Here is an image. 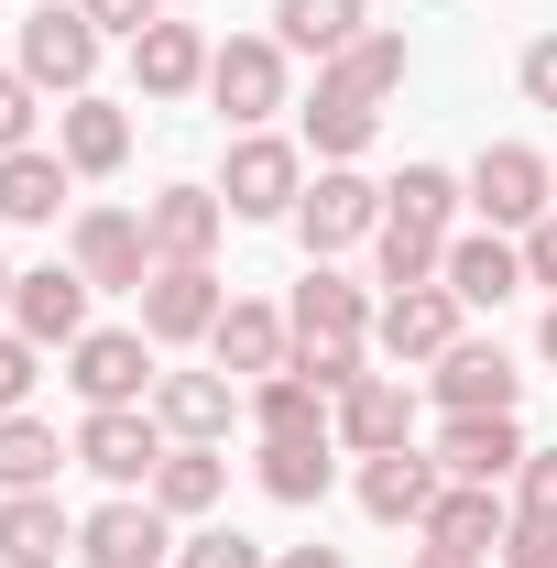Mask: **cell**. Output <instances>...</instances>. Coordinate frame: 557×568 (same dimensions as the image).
<instances>
[{
	"instance_id": "cell-1",
	"label": "cell",
	"mask_w": 557,
	"mask_h": 568,
	"mask_svg": "<svg viewBox=\"0 0 557 568\" xmlns=\"http://www.w3.org/2000/svg\"><path fill=\"white\" fill-rule=\"evenodd\" d=\"M164 416L153 405H88L77 416V470H99L110 493H153V470H164Z\"/></svg>"
},
{
	"instance_id": "cell-2",
	"label": "cell",
	"mask_w": 557,
	"mask_h": 568,
	"mask_svg": "<svg viewBox=\"0 0 557 568\" xmlns=\"http://www.w3.org/2000/svg\"><path fill=\"white\" fill-rule=\"evenodd\" d=\"M99 22L77 11V0H44V11H22V77L44 88V99H88V77H99Z\"/></svg>"
},
{
	"instance_id": "cell-3",
	"label": "cell",
	"mask_w": 557,
	"mask_h": 568,
	"mask_svg": "<svg viewBox=\"0 0 557 568\" xmlns=\"http://www.w3.org/2000/svg\"><path fill=\"white\" fill-rule=\"evenodd\" d=\"M372 230H383V186H372L361 164H317L306 197H295V241H306V263H328V252L372 241Z\"/></svg>"
},
{
	"instance_id": "cell-4",
	"label": "cell",
	"mask_w": 557,
	"mask_h": 568,
	"mask_svg": "<svg viewBox=\"0 0 557 568\" xmlns=\"http://www.w3.org/2000/svg\"><path fill=\"white\" fill-rule=\"evenodd\" d=\"M470 209H482V230H536V219L557 209V175L536 142H482V164H470Z\"/></svg>"
},
{
	"instance_id": "cell-5",
	"label": "cell",
	"mask_w": 557,
	"mask_h": 568,
	"mask_svg": "<svg viewBox=\"0 0 557 568\" xmlns=\"http://www.w3.org/2000/svg\"><path fill=\"white\" fill-rule=\"evenodd\" d=\"M219 197H230V219H295V197H306V153L274 142V132H241L230 164H219Z\"/></svg>"
},
{
	"instance_id": "cell-6",
	"label": "cell",
	"mask_w": 557,
	"mask_h": 568,
	"mask_svg": "<svg viewBox=\"0 0 557 568\" xmlns=\"http://www.w3.org/2000/svg\"><path fill=\"white\" fill-rule=\"evenodd\" d=\"M209 99H219V121H241V132H263L284 110V44L274 33H230L209 55Z\"/></svg>"
},
{
	"instance_id": "cell-7",
	"label": "cell",
	"mask_w": 557,
	"mask_h": 568,
	"mask_svg": "<svg viewBox=\"0 0 557 568\" xmlns=\"http://www.w3.org/2000/svg\"><path fill=\"white\" fill-rule=\"evenodd\" d=\"M164 525H175V514H164L153 493H110L99 514H77V558L88 568H153L164 547H175Z\"/></svg>"
},
{
	"instance_id": "cell-8",
	"label": "cell",
	"mask_w": 557,
	"mask_h": 568,
	"mask_svg": "<svg viewBox=\"0 0 557 568\" xmlns=\"http://www.w3.org/2000/svg\"><path fill=\"white\" fill-rule=\"evenodd\" d=\"M77 405H153V339L142 328H88L67 351Z\"/></svg>"
},
{
	"instance_id": "cell-9",
	"label": "cell",
	"mask_w": 557,
	"mask_h": 568,
	"mask_svg": "<svg viewBox=\"0 0 557 568\" xmlns=\"http://www.w3.org/2000/svg\"><path fill=\"white\" fill-rule=\"evenodd\" d=\"M219 306H230V284H219L209 263H153V284H142V339H153V351H175V339H209Z\"/></svg>"
},
{
	"instance_id": "cell-10",
	"label": "cell",
	"mask_w": 557,
	"mask_h": 568,
	"mask_svg": "<svg viewBox=\"0 0 557 568\" xmlns=\"http://www.w3.org/2000/svg\"><path fill=\"white\" fill-rule=\"evenodd\" d=\"M459 295L448 284H405V295H383V317H372V351L383 361H448L459 351Z\"/></svg>"
},
{
	"instance_id": "cell-11",
	"label": "cell",
	"mask_w": 557,
	"mask_h": 568,
	"mask_svg": "<svg viewBox=\"0 0 557 568\" xmlns=\"http://www.w3.org/2000/svg\"><path fill=\"white\" fill-rule=\"evenodd\" d=\"M209 351H219L230 383H274L284 361H295V317L263 306V295H230V306H219V328H209Z\"/></svg>"
},
{
	"instance_id": "cell-12",
	"label": "cell",
	"mask_w": 557,
	"mask_h": 568,
	"mask_svg": "<svg viewBox=\"0 0 557 568\" xmlns=\"http://www.w3.org/2000/svg\"><path fill=\"white\" fill-rule=\"evenodd\" d=\"M88 295H99V284L77 274V263H44V274L11 284V328H22L33 351H77V339H88Z\"/></svg>"
},
{
	"instance_id": "cell-13",
	"label": "cell",
	"mask_w": 557,
	"mask_h": 568,
	"mask_svg": "<svg viewBox=\"0 0 557 568\" xmlns=\"http://www.w3.org/2000/svg\"><path fill=\"white\" fill-rule=\"evenodd\" d=\"M153 416H164L175 448H219L252 405H241V383H230V372H164V383H153Z\"/></svg>"
},
{
	"instance_id": "cell-14",
	"label": "cell",
	"mask_w": 557,
	"mask_h": 568,
	"mask_svg": "<svg viewBox=\"0 0 557 568\" xmlns=\"http://www.w3.org/2000/svg\"><path fill=\"white\" fill-rule=\"evenodd\" d=\"M77 274L99 295H142L153 284V241H142L132 209H77Z\"/></svg>"
},
{
	"instance_id": "cell-15",
	"label": "cell",
	"mask_w": 557,
	"mask_h": 568,
	"mask_svg": "<svg viewBox=\"0 0 557 568\" xmlns=\"http://www.w3.org/2000/svg\"><path fill=\"white\" fill-rule=\"evenodd\" d=\"M219 230H230V197H219V186H164V197H142V241H153V263H209Z\"/></svg>"
},
{
	"instance_id": "cell-16",
	"label": "cell",
	"mask_w": 557,
	"mask_h": 568,
	"mask_svg": "<svg viewBox=\"0 0 557 568\" xmlns=\"http://www.w3.org/2000/svg\"><path fill=\"white\" fill-rule=\"evenodd\" d=\"M340 448L350 459H383V448H416V394L394 372H361L340 394Z\"/></svg>"
},
{
	"instance_id": "cell-17",
	"label": "cell",
	"mask_w": 557,
	"mask_h": 568,
	"mask_svg": "<svg viewBox=\"0 0 557 568\" xmlns=\"http://www.w3.org/2000/svg\"><path fill=\"white\" fill-rule=\"evenodd\" d=\"M503 525H514V503H503V481H448V493L426 503V547H448V558H492L503 547Z\"/></svg>"
},
{
	"instance_id": "cell-18",
	"label": "cell",
	"mask_w": 557,
	"mask_h": 568,
	"mask_svg": "<svg viewBox=\"0 0 557 568\" xmlns=\"http://www.w3.org/2000/svg\"><path fill=\"white\" fill-rule=\"evenodd\" d=\"M437 405L448 416H514L525 405V372L492 351V339H459V351L437 361Z\"/></svg>"
},
{
	"instance_id": "cell-19",
	"label": "cell",
	"mask_w": 557,
	"mask_h": 568,
	"mask_svg": "<svg viewBox=\"0 0 557 568\" xmlns=\"http://www.w3.org/2000/svg\"><path fill=\"white\" fill-rule=\"evenodd\" d=\"M209 33L198 22H153V33H132V88L142 99H198L209 88Z\"/></svg>"
},
{
	"instance_id": "cell-20",
	"label": "cell",
	"mask_w": 557,
	"mask_h": 568,
	"mask_svg": "<svg viewBox=\"0 0 557 568\" xmlns=\"http://www.w3.org/2000/svg\"><path fill=\"white\" fill-rule=\"evenodd\" d=\"M448 493V470L426 459V448H383V459H361V514L372 525H426V503Z\"/></svg>"
},
{
	"instance_id": "cell-21",
	"label": "cell",
	"mask_w": 557,
	"mask_h": 568,
	"mask_svg": "<svg viewBox=\"0 0 557 568\" xmlns=\"http://www.w3.org/2000/svg\"><path fill=\"white\" fill-rule=\"evenodd\" d=\"M437 284H448L459 306H503V295H525V241H514V230H459Z\"/></svg>"
},
{
	"instance_id": "cell-22",
	"label": "cell",
	"mask_w": 557,
	"mask_h": 568,
	"mask_svg": "<svg viewBox=\"0 0 557 568\" xmlns=\"http://www.w3.org/2000/svg\"><path fill=\"white\" fill-rule=\"evenodd\" d=\"M437 470L448 481H514L525 470V426L514 416H448L437 426Z\"/></svg>"
},
{
	"instance_id": "cell-23",
	"label": "cell",
	"mask_w": 557,
	"mask_h": 568,
	"mask_svg": "<svg viewBox=\"0 0 557 568\" xmlns=\"http://www.w3.org/2000/svg\"><path fill=\"white\" fill-rule=\"evenodd\" d=\"M55 153H67L77 175H121V164H132V110L99 99V88L67 99V110H55Z\"/></svg>"
},
{
	"instance_id": "cell-24",
	"label": "cell",
	"mask_w": 557,
	"mask_h": 568,
	"mask_svg": "<svg viewBox=\"0 0 557 568\" xmlns=\"http://www.w3.org/2000/svg\"><path fill=\"white\" fill-rule=\"evenodd\" d=\"M77 558V514L55 493H0V568H55Z\"/></svg>"
},
{
	"instance_id": "cell-25",
	"label": "cell",
	"mask_w": 557,
	"mask_h": 568,
	"mask_svg": "<svg viewBox=\"0 0 557 568\" xmlns=\"http://www.w3.org/2000/svg\"><path fill=\"white\" fill-rule=\"evenodd\" d=\"M284 317H295V339H372V317H383V306H372L350 274L306 263V284H295V306H284Z\"/></svg>"
},
{
	"instance_id": "cell-26",
	"label": "cell",
	"mask_w": 557,
	"mask_h": 568,
	"mask_svg": "<svg viewBox=\"0 0 557 568\" xmlns=\"http://www.w3.org/2000/svg\"><path fill=\"white\" fill-rule=\"evenodd\" d=\"M459 209H470V186H459L448 164H405V175L383 186V219H394V230H426V241H459Z\"/></svg>"
},
{
	"instance_id": "cell-27",
	"label": "cell",
	"mask_w": 557,
	"mask_h": 568,
	"mask_svg": "<svg viewBox=\"0 0 557 568\" xmlns=\"http://www.w3.org/2000/svg\"><path fill=\"white\" fill-rule=\"evenodd\" d=\"M252 426H263V448H295V437H340V405L306 372H274V383H252Z\"/></svg>"
},
{
	"instance_id": "cell-28",
	"label": "cell",
	"mask_w": 557,
	"mask_h": 568,
	"mask_svg": "<svg viewBox=\"0 0 557 568\" xmlns=\"http://www.w3.org/2000/svg\"><path fill=\"white\" fill-rule=\"evenodd\" d=\"M77 164L67 153H44V142H22V153H0V219H22V230H44V219L67 209Z\"/></svg>"
},
{
	"instance_id": "cell-29",
	"label": "cell",
	"mask_w": 557,
	"mask_h": 568,
	"mask_svg": "<svg viewBox=\"0 0 557 568\" xmlns=\"http://www.w3.org/2000/svg\"><path fill=\"white\" fill-rule=\"evenodd\" d=\"M361 33H372L361 0H274V44H284V55H317V67H328V55L361 44Z\"/></svg>"
},
{
	"instance_id": "cell-30",
	"label": "cell",
	"mask_w": 557,
	"mask_h": 568,
	"mask_svg": "<svg viewBox=\"0 0 557 568\" xmlns=\"http://www.w3.org/2000/svg\"><path fill=\"white\" fill-rule=\"evenodd\" d=\"M405 67H416L405 33H361V44H340V55L317 67V88H340V99H372V110H383V99L405 88Z\"/></svg>"
},
{
	"instance_id": "cell-31",
	"label": "cell",
	"mask_w": 557,
	"mask_h": 568,
	"mask_svg": "<svg viewBox=\"0 0 557 568\" xmlns=\"http://www.w3.org/2000/svg\"><path fill=\"white\" fill-rule=\"evenodd\" d=\"M67 459H77V437H55L44 416H0V493H55Z\"/></svg>"
},
{
	"instance_id": "cell-32",
	"label": "cell",
	"mask_w": 557,
	"mask_h": 568,
	"mask_svg": "<svg viewBox=\"0 0 557 568\" xmlns=\"http://www.w3.org/2000/svg\"><path fill=\"white\" fill-rule=\"evenodd\" d=\"M372 132H383V110H372V99H340V88H317V99H306V142H317V164H350Z\"/></svg>"
},
{
	"instance_id": "cell-33",
	"label": "cell",
	"mask_w": 557,
	"mask_h": 568,
	"mask_svg": "<svg viewBox=\"0 0 557 568\" xmlns=\"http://www.w3.org/2000/svg\"><path fill=\"white\" fill-rule=\"evenodd\" d=\"M328 448H340V437H295V448H263V493H274V503H328V470H340Z\"/></svg>"
},
{
	"instance_id": "cell-34",
	"label": "cell",
	"mask_w": 557,
	"mask_h": 568,
	"mask_svg": "<svg viewBox=\"0 0 557 568\" xmlns=\"http://www.w3.org/2000/svg\"><path fill=\"white\" fill-rule=\"evenodd\" d=\"M219 481H230V459H219V448H164V470H153V503H164V514H209Z\"/></svg>"
},
{
	"instance_id": "cell-35",
	"label": "cell",
	"mask_w": 557,
	"mask_h": 568,
	"mask_svg": "<svg viewBox=\"0 0 557 568\" xmlns=\"http://www.w3.org/2000/svg\"><path fill=\"white\" fill-rule=\"evenodd\" d=\"M372 241H383V284H394V295H405V284H437V274H448V241H426V230H394V219H383Z\"/></svg>"
},
{
	"instance_id": "cell-36",
	"label": "cell",
	"mask_w": 557,
	"mask_h": 568,
	"mask_svg": "<svg viewBox=\"0 0 557 568\" xmlns=\"http://www.w3.org/2000/svg\"><path fill=\"white\" fill-rule=\"evenodd\" d=\"M33 383H44V351H33L22 328H0V416H22V405H33Z\"/></svg>"
},
{
	"instance_id": "cell-37",
	"label": "cell",
	"mask_w": 557,
	"mask_h": 568,
	"mask_svg": "<svg viewBox=\"0 0 557 568\" xmlns=\"http://www.w3.org/2000/svg\"><path fill=\"white\" fill-rule=\"evenodd\" d=\"M33 110H44V88H33L22 67H0V153H22V142H33Z\"/></svg>"
},
{
	"instance_id": "cell-38",
	"label": "cell",
	"mask_w": 557,
	"mask_h": 568,
	"mask_svg": "<svg viewBox=\"0 0 557 568\" xmlns=\"http://www.w3.org/2000/svg\"><path fill=\"white\" fill-rule=\"evenodd\" d=\"M514 514L557 525V448H525V470H514Z\"/></svg>"
},
{
	"instance_id": "cell-39",
	"label": "cell",
	"mask_w": 557,
	"mask_h": 568,
	"mask_svg": "<svg viewBox=\"0 0 557 568\" xmlns=\"http://www.w3.org/2000/svg\"><path fill=\"white\" fill-rule=\"evenodd\" d=\"M186 568H274L241 525H209V536H186Z\"/></svg>"
},
{
	"instance_id": "cell-40",
	"label": "cell",
	"mask_w": 557,
	"mask_h": 568,
	"mask_svg": "<svg viewBox=\"0 0 557 568\" xmlns=\"http://www.w3.org/2000/svg\"><path fill=\"white\" fill-rule=\"evenodd\" d=\"M492 558H503V568H557V525H536V514H514Z\"/></svg>"
},
{
	"instance_id": "cell-41",
	"label": "cell",
	"mask_w": 557,
	"mask_h": 568,
	"mask_svg": "<svg viewBox=\"0 0 557 568\" xmlns=\"http://www.w3.org/2000/svg\"><path fill=\"white\" fill-rule=\"evenodd\" d=\"M77 11H88L99 33H121V44H132V33H153V22H164V0H77Z\"/></svg>"
},
{
	"instance_id": "cell-42",
	"label": "cell",
	"mask_w": 557,
	"mask_h": 568,
	"mask_svg": "<svg viewBox=\"0 0 557 568\" xmlns=\"http://www.w3.org/2000/svg\"><path fill=\"white\" fill-rule=\"evenodd\" d=\"M525 99H536V110H557V33H536V44H525Z\"/></svg>"
},
{
	"instance_id": "cell-43",
	"label": "cell",
	"mask_w": 557,
	"mask_h": 568,
	"mask_svg": "<svg viewBox=\"0 0 557 568\" xmlns=\"http://www.w3.org/2000/svg\"><path fill=\"white\" fill-rule=\"evenodd\" d=\"M525 284H547V295H557V209L525 230Z\"/></svg>"
},
{
	"instance_id": "cell-44",
	"label": "cell",
	"mask_w": 557,
	"mask_h": 568,
	"mask_svg": "<svg viewBox=\"0 0 557 568\" xmlns=\"http://www.w3.org/2000/svg\"><path fill=\"white\" fill-rule=\"evenodd\" d=\"M274 568H350V558H340V547H284Z\"/></svg>"
},
{
	"instance_id": "cell-45",
	"label": "cell",
	"mask_w": 557,
	"mask_h": 568,
	"mask_svg": "<svg viewBox=\"0 0 557 568\" xmlns=\"http://www.w3.org/2000/svg\"><path fill=\"white\" fill-rule=\"evenodd\" d=\"M405 568H482V558H448V547H416Z\"/></svg>"
},
{
	"instance_id": "cell-46",
	"label": "cell",
	"mask_w": 557,
	"mask_h": 568,
	"mask_svg": "<svg viewBox=\"0 0 557 568\" xmlns=\"http://www.w3.org/2000/svg\"><path fill=\"white\" fill-rule=\"evenodd\" d=\"M536 351H547V361H557V295H547V328H536Z\"/></svg>"
},
{
	"instance_id": "cell-47",
	"label": "cell",
	"mask_w": 557,
	"mask_h": 568,
	"mask_svg": "<svg viewBox=\"0 0 557 568\" xmlns=\"http://www.w3.org/2000/svg\"><path fill=\"white\" fill-rule=\"evenodd\" d=\"M11 284H22V274H11V263H0V306H11Z\"/></svg>"
}]
</instances>
